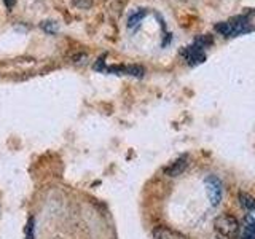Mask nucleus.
I'll list each match as a JSON object with an SVG mask.
<instances>
[{"mask_svg": "<svg viewBox=\"0 0 255 239\" xmlns=\"http://www.w3.org/2000/svg\"><path fill=\"white\" fill-rule=\"evenodd\" d=\"M216 31L222 34L223 37H237L246 32L254 31V27L249 24L247 16H237V18H233L230 21L220 22V24L216 26Z\"/></svg>", "mask_w": 255, "mask_h": 239, "instance_id": "1", "label": "nucleus"}, {"mask_svg": "<svg viewBox=\"0 0 255 239\" xmlns=\"http://www.w3.org/2000/svg\"><path fill=\"white\" fill-rule=\"evenodd\" d=\"M214 228L219 233V235H222L223 238H228V239H235L237 238L241 231V225L239 222L236 220L235 215L231 214H220L219 217L214 222Z\"/></svg>", "mask_w": 255, "mask_h": 239, "instance_id": "2", "label": "nucleus"}, {"mask_svg": "<svg viewBox=\"0 0 255 239\" xmlns=\"http://www.w3.org/2000/svg\"><path fill=\"white\" fill-rule=\"evenodd\" d=\"M204 187H206V193L207 198L214 207L219 206L220 201H222V195H223V188H222V182L217 177V175H207L204 179Z\"/></svg>", "mask_w": 255, "mask_h": 239, "instance_id": "3", "label": "nucleus"}, {"mask_svg": "<svg viewBox=\"0 0 255 239\" xmlns=\"http://www.w3.org/2000/svg\"><path fill=\"white\" fill-rule=\"evenodd\" d=\"M188 163H190V156L181 155L177 159H174L169 166L164 168V174L167 177H179V175L183 174V171L188 168Z\"/></svg>", "mask_w": 255, "mask_h": 239, "instance_id": "4", "label": "nucleus"}, {"mask_svg": "<svg viewBox=\"0 0 255 239\" xmlns=\"http://www.w3.org/2000/svg\"><path fill=\"white\" fill-rule=\"evenodd\" d=\"M183 58L187 59V62L190 66H196V64H201L202 61L206 59V54H204V50L200 48L198 45H190L183 51H182Z\"/></svg>", "mask_w": 255, "mask_h": 239, "instance_id": "5", "label": "nucleus"}, {"mask_svg": "<svg viewBox=\"0 0 255 239\" xmlns=\"http://www.w3.org/2000/svg\"><path fill=\"white\" fill-rule=\"evenodd\" d=\"M153 238L155 239H188V236H185L183 233L172 230L169 226L160 225L153 230Z\"/></svg>", "mask_w": 255, "mask_h": 239, "instance_id": "6", "label": "nucleus"}, {"mask_svg": "<svg viewBox=\"0 0 255 239\" xmlns=\"http://www.w3.org/2000/svg\"><path fill=\"white\" fill-rule=\"evenodd\" d=\"M237 199H239V204L244 209H247V210H254L255 209V198L249 195V193L239 191V195H237Z\"/></svg>", "mask_w": 255, "mask_h": 239, "instance_id": "7", "label": "nucleus"}, {"mask_svg": "<svg viewBox=\"0 0 255 239\" xmlns=\"http://www.w3.org/2000/svg\"><path fill=\"white\" fill-rule=\"evenodd\" d=\"M242 239H255V220L251 219V217L247 219V223H246Z\"/></svg>", "mask_w": 255, "mask_h": 239, "instance_id": "8", "label": "nucleus"}, {"mask_svg": "<svg viewBox=\"0 0 255 239\" xmlns=\"http://www.w3.org/2000/svg\"><path fill=\"white\" fill-rule=\"evenodd\" d=\"M144 67L141 66H125V73L126 75H132V77H142L144 75Z\"/></svg>", "mask_w": 255, "mask_h": 239, "instance_id": "9", "label": "nucleus"}, {"mask_svg": "<svg viewBox=\"0 0 255 239\" xmlns=\"http://www.w3.org/2000/svg\"><path fill=\"white\" fill-rule=\"evenodd\" d=\"M212 42H214L212 35H209V34H206V35H200L198 38H196V40H195V45H198L200 48L204 50V48L209 47V45H212Z\"/></svg>", "mask_w": 255, "mask_h": 239, "instance_id": "10", "label": "nucleus"}, {"mask_svg": "<svg viewBox=\"0 0 255 239\" xmlns=\"http://www.w3.org/2000/svg\"><path fill=\"white\" fill-rule=\"evenodd\" d=\"M144 16H146V11L144 10H139L137 13H134V15H131L129 16V19H128V26L129 27H134L136 24H139V21H141Z\"/></svg>", "mask_w": 255, "mask_h": 239, "instance_id": "11", "label": "nucleus"}, {"mask_svg": "<svg viewBox=\"0 0 255 239\" xmlns=\"http://www.w3.org/2000/svg\"><path fill=\"white\" fill-rule=\"evenodd\" d=\"M42 29L50 32V34H55L59 27H57V22H55V21H45V22H42Z\"/></svg>", "mask_w": 255, "mask_h": 239, "instance_id": "12", "label": "nucleus"}, {"mask_svg": "<svg viewBox=\"0 0 255 239\" xmlns=\"http://www.w3.org/2000/svg\"><path fill=\"white\" fill-rule=\"evenodd\" d=\"M34 225H36V220L31 217L26 225V239H34Z\"/></svg>", "mask_w": 255, "mask_h": 239, "instance_id": "13", "label": "nucleus"}, {"mask_svg": "<svg viewBox=\"0 0 255 239\" xmlns=\"http://www.w3.org/2000/svg\"><path fill=\"white\" fill-rule=\"evenodd\" d=\"M72 3L75 5L77 8H82V10H86V8H91L92 5V0H72Z\"/></svg>", "mask_w": 255, "mask_h": 239, "instance_id": "14", "label": "nucleus"}, {"mask_svg": "<svg viewBox=\"0 0 255 239\" xmlns=\"http://www.w3.org/2000/svg\"><path fill=\"white\" fill-rule=\"evenodd\" d=\"M3 2H5V5H7V8H8V10H11V8L15 7L16 0H3Z\"/></svg>", "mask_w": 255, "mask_h": 239, "instance_id": "15", "label": "nucleus"}]
</instances>
